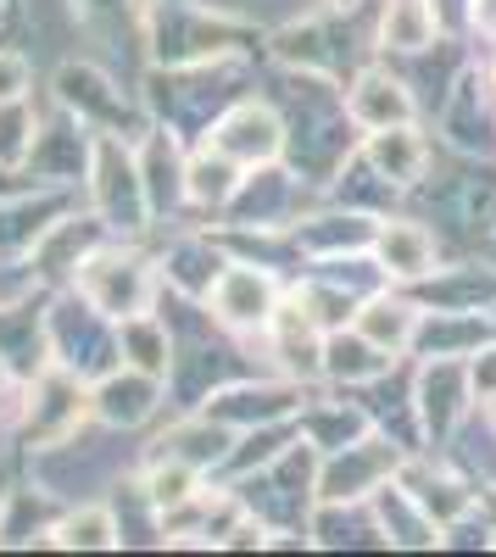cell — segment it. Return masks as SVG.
<instances>
[{"mask_svg":"<svg viewBox=\"0 0 496 557\" xmlns=\"http://www.w3.org/2000/svg\"><path fill=\"white\" fill-rule=\"evenodd\" d=\"M390 362H396V357H390L385 346H374L363 330H357V323L324 335V374L340 380V385H374V380L390 374Z\"/></svg>","mask_w":496,"mask_h":557,"instance_id":"12","label":"cell"},{"mask_svg":"<svg viewBox=\"0 0 496 557\" xmlns=\"http://www.w3.org/2000/svg\"><path fill=\"white\" fill-rule=\"evenodd\" d=\"M89 190H96V212L112 235H140L146 218H151V196H146V178L140 162H134L112 134H96V168H89Z\"/></svg>","mask_w":496,"mask_h":557,"instance_id":"1","label":"cell"},{"mask_svg":"<svg viewBox=\"0 0 496 557\" xmlns=\"http://www.w3.org/2000/svg\"><path fill=\"white\" fill-rule=\"evenodd\" d=\"M84 418H96L89 412V391L78 385V374H67V368H51V374H39V385L28 391L23 401V435L45 451H57L78 435Z\"/></svg>","mask_w":496,"mask_h":557,"instance_id":"3","label":"cell"},{"mask_svg":"<svg viewBox=\"0 0 496 557\" xmlns=\"http://www.w3.org/2000/svg\"><path fill=\"white\" fill-rule=\"evenodd\" d=\"M240 178H246V168H240L235 157H223L218 146H201V151L185 162V196H190L196 207H212V212H223V207L235 201Z\"/></svg>","mask_w":496,"mask_h":557,"instance_id":"14","label":"cell"},{"mask_svg":"<svg viewBox=\"0 0 496 557\" xmlns=\"http://www.w3.org/2000/svg\"><path fill=\"white\" fill-rule=\"evenodd\" d=\"M441 34L435 0H385L380 7V51L390 57H424Z\"/></svg>","mask_w":496,"mask_h":557,"instance_id":"13","label":"cell"},{"mask_svg":"<svg viewBox=\"0 0 496 557\" xmlns=\"http://www.w3.org/2000/svg\"><path fill=\"white\" fill-rule=\"evenodd\" d=\"M28 89H34V67L23 51H0V107L7 101H28Z\"/></svg>","mask_w":496,"mask_h":557,"instance_id":"17","label":"cell"},{"mask_svg":"<svg viewBox=\"0 0 496 557\" xmlns=\"http://www.w3.org/2000/svg\"><path fill=\"white\" fill-rule=\"evenodd\" d=\"M78 290L84 301L96 307L101 318H140L151 312V290H157V278L151 268L134 257V251H89L78 262Z\"/></svg>","mask_w":496,"mask_h":557,"instance_id":"2","label":"cell"},{"mask_svg":"<svg viewBox=\"0 0 496 557\" xmlns=\"http://www.w3.org/2000/svg\"><path fill=\"white\" fill-rule=\"evenodd\" d=\"M207 146H218L223 157H235L240 168H268L285 151V123L268 107H257V101H240V107H230L212 123Z\"/></svg>","mask_w":496,"mask_h":557,"instance_id":"6","label":"cell"},{"mask_svg":"<svg viewBox=\"0 0 496 557\" xmlns=\"http://www.w3.org/2000/svg\"><path fill=\"white\" fill-rule=\"evenodd\" d=\"M357 330H363L374 346H385L390 357H401L408 346H419L424 335V307H413L408 296H369V301H357Z\"/></svg>","mask_w":496,"mask_h":557,"instance_id":"11","label":"cell"},{"mask_svg":"<svg viewBox=\"0 0 496 557\" xmlns=\"http://www.w3.org/2000/svg\"><path fill=\"white\" fill-rule=\"evenodd\" d=\"M207 307H212V318L223 323V330H235V335L268 330V323H274V312H280V278L268 273V268L230 262V268L212 278Z\"/></svg>","mask_w":496,"mask_h":557,"instance_id":"4","label":"cell"},{"mask_svg":"<svg viewBox=\"0 0 496 557\" xmlns=\"http://www.w3.org/2000/svg\"><path fill=\"white\" fill-rule=\"evenodd\" d=\"M157 396H162V380L146 374V368H112L107 380L89 385V412L101 418V424L112 430H134V424H146V418L157 412Z\"/></svg>","mask_w":496,"mask_h":557,"instance_id":"7","label":"cell"},{"mask_svg":"<svg viewBox=\"0 0 496 557\" xmlns=\"http://www.w3.org/2000/svg\"><path fill=\"white\" fill-rule=\"evenodd\" d=\"M363 162L374 168V178L390 184V190H408V184H419L424 168H430V139L419 134V123L374 128V134L363 139Z\"/></svg>","mask_w":496,"mask_h":557,"instance_id":"8","label":"cell"},{"mask_svg":"<svg viewBox=\"0 0 496 557\" xmlns=\"http://www.w3.org/2000/svg\"><path fill=\"white\" fill-rule=\"evenodd\" d=\"M324 7H330V12H351V7H357V0H324Z\"/></svg>","mask_w":496,"mask_h":557,"instance_id":"18","label":"cell"},{"mask_svg":"<svg viewBox=\"0 0 496 557\" xmlns=\"http://www.w3.org/2000/svg\"><path fill=\"white\" fill-rule=\"evenodd\" d=\"M469 368L458 357H435L424 368V380H419V412H424V430L441 441V435H452V424L469 412Z\"/></svg>","mask_w":496,"mask_h":557,"instance_id":"10","label":"cell"},{"mask_svg":"<svg viewBox=\"0 0 496 557\" xmlns=\"http://www.w3.org/2000/svg\"><path fill=\"white\" fill-rule=\"evenodd\" d=\"M39 146V123L28 112V101H7L0 107V168H23Z\"/></svg>","mask_w":496,"mask_h":557,"instance_id":"16","label":"cell"},{"mask_svg":"<svg viewBox=\"0 0 496 557\" xmlns=\"http://www.w3.org/2000/svg\"><path fill=\"white\" fill-rule=\"evenodd\" d=\"M369 251H374L380 278H390V285H419V278H435V273H441V246H435L430 228L413 223V218L380 223L374 240H369Z\"/></svg>","mask_w":496,"mask_h":557,"instance_id":"5","label":"cell"},{"mask_svg":"<svg viewBox=\"0 0 496 557\" xmlns=\"http://www.w3.org/2000/svg\"><path fill=\"white\" fill-rule=\"evenodd\" d=\"M346 117L357 123V128H390V123H413L419 117V107H413V96H408V84H401L396 73H385V67H369V73H357V84H351V96H346Z\"/></svg>","mask_w":496,"mask_h":557,"instance_id":"9","label":"cell"},{"mask_svg":"<svg viewBox=\"0 0 496 557\" xmlns=\"http://www.w3.org/2000/svg\"><path fill=\"white\" fill-rule=\"evenodd\" d=\"M57 546H84V552H107L117 546V519L112 507H78V513H67L57 530H51Z\"/></svg>","mask_w":496,"mask_h":557,"instance_id":"15","label":"cell"}]
</instances>
